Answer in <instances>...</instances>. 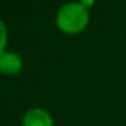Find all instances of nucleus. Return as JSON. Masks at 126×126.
Here are the masks:
<instances>
[{"instance_id":"obj_1","label":"nucleus","mask_w":126,"mask_h":126,"mask_svg":"<svg viewBox=\"0 0 126 126\" xmlns=\"http://www.w3.org/2000/svg\"><path fill=\"white\" fill-rule=\"evenodd\" d=\"M90 11L81 1H71L56 14V26L64 34H79L88 26Z\"/></svg>"},{"instance_id":"obj_2","label":"nucleus","mask_w":126,"mask_h":126,"mask_svg":"<svg viewBox=\"0 0 126 126\" xmlns=\"http://www.w3.org/2000/svg\"><path fill=\"white\" fill-rule=\"evenodd\" d=\"M54 121L47 110L42 107H33L22 117V126H53Z\"/></svg>"},{"instance_id":"obj_3","label":"nucleus","mask_w":126,"mask_h":126,"mask_svg":"<svg viewBox=\"0 0 126 126\" xmlns=\"http://www.w3.org/2000/svg\"><path fill=\"white\" fill-rule=\"evenodd\" d=\"M23 68V60L20 54L15 52H7L4 50L0 53V73L7 76L18 75Z\"/></svg>"},{"instance_id":"obj_4","label":"nucleus","mask_w":126,"mask_h":126,"mask_svg":"<svg viewBox=\"0 0 126 126\" xmlns=\"http://www.w3.org/2000/svg\"><path fill=\"white\" fill-rule=\"evenodd\" d=\"M7 44H8V30L3 20H0V53L6 50Z\"/></svg>"}]
</instances>
